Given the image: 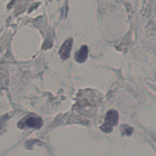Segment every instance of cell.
Segmentation results:
<instances>
[{
	"mask_svg": "<svg viewBox=\"0 0 156 156\" xmlns=\"http://www.w3.org/2000/svg\"><path fill=\"white\" fill-rule=\"evenodd\" d=\"M118 121V112L115 110L108 111L105 116L104 122L101 126V130L104 132H110Z\"/></svg>",
	"mask_w": 156,
	"mask_h": 156,
	"instance_id": "obj_1",
	"label": "cell"
},
{
	"mask_svg": "<svg viewBox=\"0 0 156 156\" xmlns=\"http://www.w3.org/2000/svg\"><path fill=\"white\" fill-rule=\"evenodd\" d=\"M73 41L71 38L66 40L61 46L59 50V55L62 60H66L69 57Z\"/></svg>",
	"mask_w": 156,
	"mask_h": 156,
	"instance_id": "obj_2",
	"label": "cell"
},
{
	"mask_svg": "<svg viewBox=\"0 0 156 156\" xmlns=\"http://www.w3.org/2000/svg\"><path fill=\"white\" fill-rule=\"evenodd\" d=\"M24 126L31 128H40L42 126V121L37 117H30L24 120L23 122H20V127Z\"/></svg>",
	"mask_w": 156,
	"mask_h": 156,
	"instance_id": "obj_3",
	"label": "cell"
},
{
	"mask_svg": "<svg viewBox=\"0 0 156 156\" xmlns=\"http://www.w3.org/2000/svg\"><path fill=\"white\" fill-rule=\"evenodd\" d=\"M88 49L87 46L83 45L74 54V59L78 63L84 62L88 57Z\"/></svg>",
	"mask_w": 156,
	"mask_h": 156,
	"instance_id": "obj_4",
	"label": "cell"
},
{
	"mask_svg": "<svg viewBox=\"0 0 156 156\" xmlns=\"http://www.w3.org/2000/svg\"><path fill=\"white\" fill-rule=\"evenodd\" d=\"M124 132L125 134L127 135H130L131 134V133L132 132V129L130 128V127L129 126H127V127H124V130L123 131Z\"/></svg>",
	"mask_w": 156,
	"mask_h": 156,
	"instance_id": "obj_5",
	"label": "cell"
}]
</instances>
